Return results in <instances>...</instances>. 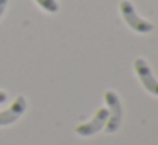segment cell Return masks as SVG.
<instances>
[{
  "label": "cell",
  "mask_w": 158,
  "mask_h": 145,
  "mask_svg": "<svg viewBox=\"0 0 158 145\" xmlns=\"http://www.w3.org/2000/svg\"><path fill=\"white\" fill-rule=\"evenodd\" d=\"M26 106H27L26 104V97L19 96L9 109L0 111V126H5V125H10L14 121H17L22 116V113L26 111Z\"/></svg>",
  "instance_id": "cell-5"
},
{
  "label": "cell",
  "mask_w": 158,
  "mask_h": 145,
  "mask_svg": "<svg viewBox=\"0 0 158 145\" xmlns=\"http://www.w3.org/2000/svg\"><path fill=\"white\" fill-rule=\"evenodd\" d=\"M38 2V5L41 9H44L46 12H49V14H55V12H58L60 5L56 0H36Z\"/></svg>",
  "instance_id": "cell-6"
},
{
  "label": "cell",
  "mask_w": 158,
  "mask_h": 145,
  "mask_svg": "<svg viewBox=\"0 0 158 145\" xmlns=\"http://www.w3.org/2000/svg\"><path fill=\"white\" fill-rule=\"evenodd\" d=\"M104 99L107 103V111H109V118H107L106 123V130L109 133H114V131L119 128L121 121H123V104H121V99L114 90H107L104 94Z\"/></svg>",
  "instance_id": "cell-2"
},
{
  "label": "cell",
  "mask_w": 158,
  "mask_h": 145,
  "mask_svg": "<svg viewBox=\"0 0 158 145\" xmlns=\"http://www.w3.org/2000/svg\"><path fill=\"white\" fill-rule=\"evenodd\" d=\"M107 118H109V111L107 108H99V111L95 113L94 120H90L89 123H80L75 128V131L80 137H90V135H95L99 130H102L107 123Z\"/></svg>",
  "instance_id": "cell-3"
},
{
  "label": "cell",
  "mask_w": 158,
  "mask_h": 145,
  "mask_svg": "<svg viewBox=\"0 0 158 145\" xmlns=\"http://www.w3.org/2000/svg\"><path fill=\"white\" fill-rule=\"evenodd\" d=\"M134 72H136L138 79L141 80V84L144 86V89H146L148 92L158 96V80L153 77L150 65H148L143 58H136V60H134Z\"/></svg>",
  "instance_id": "cell-4"
},
{
  "label": "cell",
  "mask_w": 158,
  "mask_h": 145,
  "mask_svg": "<svg viewBox=\"0 0 158 145\" xmlns=\"http://www.w3.org/2000/svg\"><path fill=\"white\" fill-rule=\"evenodd\" d=\"M119 11H121V15H123L124 22H126L133 31L139 33V34H146V33L153 31V24L144 21L143 17H139V15L136 14V11H134L133 4H131L129 0H123V2H121Z\"/></svg>",
  "instance_id": "cell-1"
},
{
  "label": "cell",
  "mask_w": 158,
  "mask_h": 145,
  "mask_svg": "<svg viewBox=\"0 0 158 145\" xmlns=\"http://www.w3.org/2000/svg\"><path fill=\"white\" fill-rule=\"evenodd\" d=\"M7 4H9V0H0V17L4 15V11L7 7Z\"/></svg>",
  "instance_id": "cell-7"
},
{
  "label": "cell",
  "mask_w": 158,
  "mask_h": 145,
  "mask_svg": "<svg viewBox=\"0 0 158 145\" xmlns=\"http://www.w3.org/2000/svg\"><path fill=\"white\" fill-rule=\"evenodd\" d=\"M5 101H7V94H5L4 90H0V104H4Z\"/></svg>",
  "instance_id": "cell-8"
}]
</instances>
